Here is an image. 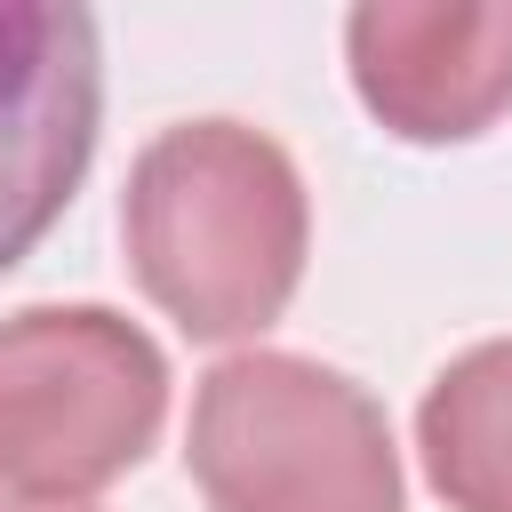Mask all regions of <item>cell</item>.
<instances>
[{"mask_svg":"<svg viewBox=\"0 0 512 512\" xmlns=\"http://www.w3.org/2000/svg\"><path fill=\"white\" fill-rule=\"evenodd\" d=\"M120 240L136 288L192 344L264 336L312 256V192L280 136L248 120H176L160 128L120 192Z\"/></svg>","mask_w":512,"mask_h":512,"instance_id":"cell-1","label":"cell"},{"mask_svg":"<svg viewBox=\"0 0 512 512\" xmlns=\"http://www.w3.org/2000/svg\"><path fill=\"white\" fill-rule=\"evenodd\" d=\"M184 464L208 512H408L384 400L304 352H232L200 376Z\"/></svg>","mask_w":512,"mask_h":512,"instance_id":"cell-2","label":"cell"},{"mask_svg":"<svg viewBox=\"0 0 512 512\" xmlns=\"http://www.w3.org/2000/svg\"><path fill=\"white\" fill-rule=\"evenodd\" d=\"M168 416V352L112 304H24L0 320V488L80 504L128 480Z\"/></svg>","mask_w":512,"mask_h":512,"instance_id":"cell-3","label":"cell"},{"mask_svg":"<svg viewBox=\"0 0 512 512\" xmlns=\"http://www.w3.org/2000/svg\"><path fill=\"white\" fill-rule=\"evenodd\" d=\"M104 136V32L88 8L0 0V272L72 208Z\"/></svg>","mask_w":512,"mask_h":512,"instance_id":"cell-4","label":"cell"},{"mask_svg":"<svg viewBox=\"0 0 512 512\" xmlns=\"http://www.w3.org/2000/svg\"><path fill=\"white\" fill-rule=\"evenodd\" d=\"M344 72L384 136L472 144L512 112V0H360L344 16Z\"/></svg>","mask_w":512,"mask_h":512,"instance_id":"cell-5","label":"cell"},{"mask_svg":"<svg viewBox=\"0 0 512 512\" xmlns=\"http://www.w3.org/2000/svg\"><path fill=\"white\" fill-rule=\"evenodd\" d=\"M416 456L448 512H512V336L464 344L424 384Z\"/></svg>","mask_w":512,"mask_h":512,"instance_id":"cell-6","label":"cell"},{"mask_svg":"<svg viewBox=\"0 0 512 512\" xmlns=\"http://www.w3.org/2000/svg\"><path fill=\"white\" fill-rule=\"evenodd\" d=\"M0 512H88V504H0Z\"/></svg>","mask_w":512,"mask_h":512,"instance_id":"cell-7","label":"cell"}]
</instances>
